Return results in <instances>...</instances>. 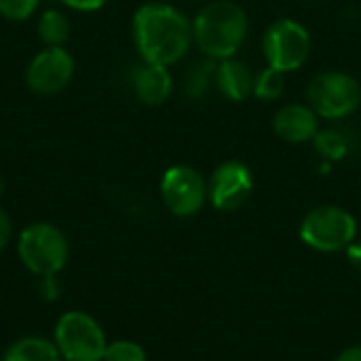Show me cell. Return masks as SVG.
I'll return each mask as SVG.
<instances>
[{
  "label": "cell",
  "instance_id": "1",
  "mask_svg": "<svg viewBox=\"0 0 361 361\" xmlns=\"http://www.w3.org/2000/svg\"><path fill=\"white\" fill-rule=\"evenodd\" d=\"M133 40L144 61L171 66L188 53L192 23L171 4L148 2L133 15Z\"/></svg>",
  "mask_w": 361,
  "mask_h": 361
},
{
  "label": "cell",
  "instance_id": "2",
  "mask_svg": "<svg viewBox=\"0 0 361 361\" xmlns=\"http://www.w3.org/2000/svg\"><path fill=\"white\" fill-rule=\"evenodd\" d=\"M247 36V15L233 0H214L205 4L192 23L197 47L212 59L233 57Z\"/></svg>",
  "mask_w": 361,
  "mask_h": 361
},
{
  "label": "cell",
  "instance_id": "3",
  "mask_svg": "<svg viewBox=\"0 0 361 361\" xmlns=\"http://www.w3.org/2000/svg\"><path fill=\"white\" fill-rule=\"evenodd\" d=\"M17 252L27 271L38 277H51L66 267L70 247L66 235L57 226L36 222L21 231Z\"/></svg>",
  "mask_w": 361,
  "mask_h": 361
},
{
  "label": "cell",
  "instance_id": "4",
  "mask_svg": "<svg viewBox=\"0 0 361 361\" xmlns=\"http://www.w3.org/2000/svg\"><path fill=\"white\" fill-rule=\"evenodd\" d=\"M357 237L355 218L338 205L311 209L300 224V239L317 252L334 254L347 250Z\"/></svg>",
  "mask_w": 361,
  "mask_h": 361
},
{
  "label": "cell",
  "instance_id": "5",
  "mask_svg": "<svg viewBox=\"0 0 361 361\" xmlns=\"http://www.w3.org/2000/svg\"><path fill=\"white\" fill-rule=\"evenodd\" d=\"M53 343L63 361H102L108 347L102 326L82 311L59 317Z\"/></svg>",
  "mask_w": 361,
  "mask_h": 361
},
{
  "label": "cell",
  "instance_id": "6",
  "mask_svg": "<svg viewBox=\"0 0 361 361\" xmlns=\"http://www.w3.org/2000/svg\"><path fill=\"white\" fill-rule=\"evenodd\" d=\"M307 102L322 118H347L361 106V85L351 74L324 72L309 82Z\"/></svg>",
  "mask_w": 361,
  "mask_h": 361
},
{
  "label": "cell",
  "instance_id": "7",
  "mask_svg": "<svg viewBox=\"0 0 361 361\" xmlns=\"http://www.w3.org/2000/svg\"><path fill=\"white\" fill-rule=\"evenodd\" d=\"M262 51L271 68L294 72L302 68L311 55V34L294 19H277L262 36Z\"/></svg>",
  "mask_w": 361,
  "mask_h": 361
},
{
  "label": "cell",
  "instance_id": "8",
  "mask_svg": "<svg viewBox=\"0 0 361 361\" xmlns=\"http://www.w3.org/2000/svg\"><path fill=\"white\" fill-rule=\"evenodd\" d=\"M161 197L173 216H195L207 201V182L195 167L173 165L161 178Z\"/></svg>",
  "mask_w": 361,
  "mask_h": 361
},
{
  "label": "cell",
  "instance_id": "9",
  "mask_svg": "<svg viewBox=\"0 0 361 361\" xmlns=\"http://www.w3.org/2000/svg\"><path fill=\"white\" fill-rule=\"evenodd\" d=\"M254 190V178L247 165L226 161L218 165L207 182V199L220 212L241 209Z\"/></svg>",
  "mask_w": 361,
  "mask_h": 361
},
{
  "label": "cell",
  "instance_id": "10",
  "mask_svg": "<svg viewBox=\"0 0 361 361\" xmlns=\"http://www.w3.org/2000/svg\"><path fill=\"white\" fill-rule=\"evenodd\" d=\"M74 74V59L63 47H47L25 70V85L38 95H53L66 89Z\"/></svg>",
  "mask_w": 361,
  "mask_h": 361
},
{
  "label": "cell",
  "instance_id": "11",
  "mask_svg": "<svg viewBox=\"0 0 361 361\" xmlns=\"http://www.w3.org/2000/svg\"><path fill=\"white\" fill-rule=\"evenodd\" d=\"M275 133L292 144L311 142L319 131V116L309 104H288L273 118Z\"/></svg>",
  "mask_w": 361,
  "mask_h": 361
},
{
  "label": "cell",
  "instance_id": "12",
  "mask_svg": "<svg viewBox=\"0 0 361 361\" xmlns=\"http://www.w3.org/2000/svg\"><path fill=\"white\" fill-rule=\"evenodd\" d=\"M173 89L171 74L167 66L161 63H148L144 61L142 66L135 68L133 72V91L140 102L146 106H161L169 99Z\"/></svg>",
  "mask_w": 361,
  "mask_h": 361
},
{
  "label": "cell",
  "instance_id": "13",
  "mask_svg": "<svg viewBox=\"0 0 361 361\" xmlns=\"http://www.w3.org/2000/svg\"><path fill=\"white\" fill-rule=\"evenodd\" d=\"M214 82L218 87V91L233 99V102H243L245 97H250L254 93V74L250 72V68L235 59H222L216 66V74H214Z\"/></svg>",
  "mask_w": 361,
  "mask_h": 361
},
{
  "label": "cell",
  "instance_id": "14",
  "mask_svg": "<svg viewBox=\"0 0 361 361\" xmlns=\"http://www.w3.org/2000/svg\"><path fill=\"white\" fill-rule=\"evenodd\" d=\"M2 361H63L55 343L40 338V336H27L15 341L2 355Z\"/></svg>",
  "mask_w": 361,
  "mask_h": 361
},
{
  "label": "cell",
  "instance_id": "15",
  "mask_svg": "<svg viewBox=\"0 0 361 361\" xmlns=\"http://www.w3.org/2000/svg\"><path fill=\"white\" fill-rule=\"evenodd\" d=\"M313 144L317 148V152L328 159V161H341L345 159L351 150H353V135L349 129H341V127H330V129H322L317 131V135L313 137Z\"/></svg>",
  "mask_w": 361,
  "mask_h": 361
},
{
  "label": "cell",
  "instance_id": "16",
  "mask_svg": "<svg viewBox=\"0 0 361 361\" xmlns=\"http://www.w3.org/2000/svg\"><path fill=\"white\" fill-rule=\"evenodd\" d=\"M38 36L47 47H61L70 36L68 17L57 8L44 11L38 19Z\"/></svg>",
  "mask_w": 361,
  "mask_h": 361
},
{
  "label": "cell",
  "instance_id": "17",
  "mask_svg": "<svg viewBox=\"0 0 361 361\" xmlns=\"http://www.w3.org/2000/svg\"><path fill=\"white\" fill-rule=\"evenodd\" d=\"M283 89H286V72L269 66L254 76V93L252 95L271 102V99L281 97Z\"/></svg>",
  "mask_w": 361,
  "mask_h": 361
},
{
  "label": "cell",
  "instance_id": "18",
  "mask_svg": "<svg viewBox=\"0 0 361 361\" xmlns=\"http://www.w3.org/2000/svg\"><path fill=\"white\" fill-rule=\"evenodd\" d=\"M216 74V66L212 63H197L186 74V93L190 97H203L209 89V82Z\"/></svg>",
  "mask_w": 361,
  "mask_h": 361
},
{
  "label": "cell",
  "instance_id": "19",
  "mask_svg": "<svg viewBox=\"0 0 361 361\" xmlns=\"http://www.w3.org/2000/svg\"><path fill=\"white\" fill-rule=\"evenodd\" d=\"M102 361H146V351L133 341H116L106 347Z\"/></svg>",
  "mask_w": 361,
  "mask_h": 361
},
{
  "label": "cell",
  "instance_id": "20",
  "mask_svg": "<svg viewBox=\"0 0 361 361\" xmlns=\"http://www.w3.org/2000/svg\"><path fill=\"white\" fill-rule=\"evenodd\" d=\"M40 0H0V15L13 21H23L27 19Z\"/></svg>",
  "mask_w": 361,
  "mask_h": 361
},
{
  "label": "cell",
  "instance_id": "21",
  "mask_svg": "<svg viewBox=\"0 0 361 361\" xmlns=\"http://www.w3.org/2000/svg\"><path fill=\"white\" fill-rule=\"evenodd\" d=\"M66 6L74 8V11H97L102 8L108 0H61Z\"/></svg>",
  "mask_w": 361,
  "mask_h": 361
},
{
  "label": "cell",
  "instance_id": "22",
  "mask_svg": "<svg viewBox=\"0 0 361 361\" xmlns=\"http://www.w3.org/2000/svg\"><path fill=\"white\" fill-rule=\"evenodd\" d=\"M11 235H13V228H11V220L6 216V212L0 207V250H4L11 241Z\"/></svg>",
  "mask_w": 361,
  "mask_h": 361
},
{
  "label": "cell",
  "instance_id": "23",
  "mask_svg": "<svg viewBox=\"0 0 361 361\" xmlns=\"http://www.w3.org/2000/svg\"><path fill=\"white\" fill-rule=\"evenodd\" d=\"M347 258H349V262H351V267L355 269V271H360L361 273V241H353L347 250Z\"/></svg>",
  "mask_w": 361,
  "mask_h": 361
},
{
  "label": "cell",
  "instance_id": "24",
  "mask_svg": "<svg viewBox=\"0 0 361 361\" xmlns=\"http://www.w3.org/2000/svg\"><path fill=\"white\" fill-rule=\"evenodd\" d=\"M57 283H55V275L51 277H42V283H40V294L47 298V300H53L57 296Z\"/></svg>",
  "mask_w": 361,
  "mask_h": 361
},
{
  "label": "cell",
  "instance_id": "25",
  "mask_svg": "<svg viewBox=\"0 0 361 361\" xmlns=\"http://www.w3.org/2000/svg\"><path fill=\"white\" fill-rule=\"evenodd\" d=\"M336 361H361V347H351V349H345Z\"/></svg>",
  "mask_w": 361,
  "mask_h": 361
},
{
  "label": "cell",
  "instance_id": "26",
  "mask_svg": "<svg viewBox=\"0 0 361 361\" xmlns=\"http://www.w3.org/2000/svg\"><path fill=\"white\" fill-rule=\"evenodd\" d=\"M0 195H2V180H0Z\"/></svg>",
  "mask_w": 361,
  "mask_h": 361
}]
</instances>
